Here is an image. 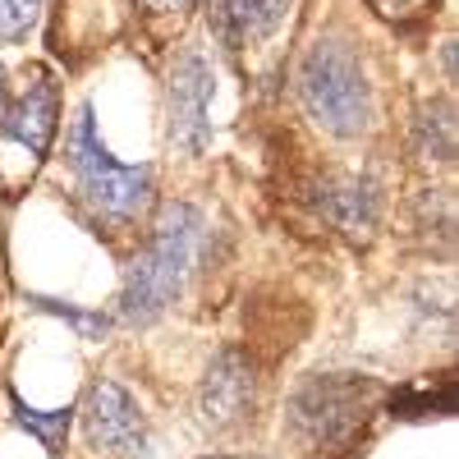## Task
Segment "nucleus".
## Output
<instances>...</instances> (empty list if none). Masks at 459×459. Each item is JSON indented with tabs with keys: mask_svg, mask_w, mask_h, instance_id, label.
I'll use <instances>...</instances> for the list:
<instances>
[{
	"mask_svg": "<svg viewBox=\"0 0 459 459\" xmlns=\"http://www.w3.org/2000/svg\"><path fill=\"white\" fill-rule=\"evenodd\" d=\"M170 143L188 157L212 143V65L198 51H184L170 69Z\"/></svg>",
	"mask_w": 459,
	"mask_h": 459,
	"instance_id": "obj_5",
	"label": "nucleus"
},
{
	"mask_svg": "<svg viewBox=\"0 0 459 459\" xmlns=\"http://www.w3.org/2000/svg\"><path fill=\"white\" fill-rule=\"evenodd\" d=\"M216 459H253V455H216Z\"/></svg>",
	"mask_w": 459,
	"mask_h": 459,
	"instance_id": "obj_16",
	"label": "nucleus"
},
{
	"mask_svg": "<svg viewBox=\"0 0 459 459\" xmlns=\"http://www.w3.org/2000/svg\"><path fill=\"white\" fill-rule=\"evenodd\" d=\"M10 120V88H5V69H0V129Z\"/></svg>",
	"mask_w": 459,
	"mask_h": 459,
	"instance_id": "obj_14",
	"label": "nucleus"
},
{
	"mask_svg": "<svg viewBox=\"0 0 459 459\" xmlns=\"http://www.w3.org/2000/svg\"><path fill=\"white\" fill-rule=\"evenodd\" d=\"M198 212L194 207H166L157 230H152V244L138 253V262L129 266V281H125V317L129 322H152L161 317L170 303L179 299L184 281H188V266H194V248H198Z\"/></svg>",
	"mask_w": 459,
	"mask_h": 459,
	"instance_id": "obj_2",
	"label": "nucleus"
},
{
	"mask_svg": "<svg viewBox=\"0 0 459 459\" xmlns=\"http://www.w3.org/2000/svg\"><path fill=\"white\" fill-rule=\"evenodd\" d=\"M368 5L381 14V19H391V23H418V19H428L437 0H368Z\"/></svg>",
	"mask_w": 459,
	"mask_h": 459,
	"instance_id": "obj_13",
	"label": "nucleus"
},
{
	"mask_svg": "<svg viewBox=\"0 0 459 459\" xmlns=\"http://www.w3.org/2000/svg\"><path fill=\"white\" fill-rule=\"evenodd\" d=\"M203 418L212 428H230L253 409V368L239 350H221L216 363L207 368V381H203Z\"/></svg>",
	"mask_w": 459,
	"mask_h": 459,
	"instance_id": "obj_7",
	"label": "nucleus"
},
{
	"mask_svg": "<svg viewBox=\"0 0 459 459\" xmlns=\"http://www.w3.org/2000/svg\"><path fill=\"white\" fill-rule=\"evenodd\" d=\"M83 423H88V441L97 450H106V455L138 459L147 450V418H143L138 400L110 377H101L97 386L88 391Z\"/></svg>",
	"mask_w": 459,
	"mask_h": 459,
	"instance_id": "obj_6",
	"label": "nucleus"
},
{
	"mask_svg": "<svg viewBox=\"0 0 459 459\" xmlns=\"http://www.w3.org/2000/svg\"><path fill=\"white\" fill-rule=\"evenodd\" d=\"M69 166L79 175V188L97 216L110 221H134L152 203V170L147 166H125L115 161L106 143L97 138L92 106H83L69 125Z\"/></svg>",
	"mask_w": 459,
	"mask_h": 459,
	"instance_id": "obj_4",
	"label": "nucleus"
},
{
	"mask_svg": "<svg viewBox=\"0 0 459 459\" xmlns=\"http://www.w3.org/2000/svg\"><path fill=\"white\" fill-rule=\"evenodd\" d=\"M147 5H152V10H166V14H170V10L179 14V10H188V5H194V0H147Z\"/></svg>",
	"mask_w": 459,
	"mask_h": 459,
	"instance_id": "obj_15",
	"label": "nucleus"
},
{
	"mask_svg": "<svg viewBox=\"0 0 459 459\" xmlns=\"http://www.w3.org/2000/svg\"><path fill=\"white\" fill-rule=\"evenodd\" d=\"M14 413H19V423L37 437V441H42L51 455H60L65 450V437H69V409H28L19 395H14Z\"/></svg>",
	"mask_w": 459,
	"mask_h": 459,
	"instance_id": "obj_10",
	"label": "nucleus"
},
{
	"mask_svg": "<svg viewBox=\"0 0 459 459\" xmlns=\"http://www.w3.org/2000/svg\"><path fill=\"white\" fill-rule=\"evenodd\" d=\"M290 0H212V28L225 47H257L281 23Z\"/></svg>",
	"mask_w": 459,
	"mask_h": 459,
	"instance_id": "obj_9",
	"label": "nucleus"
},
{
	"mask_svg": "<svg viewBox=\"0 0 459 459\" xmlns=\"http://www.w3.org/2000/svg\"><path fill=\"white\" fill-rule=\"evenodd\" d=\"M42 14V0H0V42H19Z\"/></svg>",
	"mask_w": 459,
	"mask_h": 459,
	"instance_id": "obj_12",
	"label": "nucleus"
},
{
	"mask_svg": "<svg viewBox=\"0 0 459 459\" xmlns=\"http://www.w3.org/2000/svg\"><path fill=\"white\" fill-rule=\"evenodd\" d=\"M455 409V386H418V391H400L391 395V413L395 418H432V413H450Z\"/></svg>",
	"mask_w": 459,
	"mask_h": 459,
	"instance_id": "obj_11",
	"label": "nucleus"
},
{
	"mask_svg": "<svg viewBox=\"0 0 459 459\" xmlns=\"http://www.w3.org/2000/svg\"><path fill=\"white\" fill-rule=\"evenodd\" d=\"M299 97L335 138H359L372 125V83L359 51L344 37H317L299 65Z\"/></svg>",
	"mask_w": 459,
	"mask_h": 459,
	"instance_id": "obj_1",
	"label": "nucleus"
},
{
	"mask_svg": "<svg viewBox=\"0 0 459 459\" xmlns=\"http://www.w3.org/2000/svg\"><path fill=\"white\" fill-rule=\"evenodd\" d=\"M377 400L381 386L372 377H350V372L308 377L290 400V428L317 455H344L363 437Z\"/></svg>",
	"mask_w": 459,
	"mask_h": 459,
	"instance_id": "obj_3",
	"label": "nucleus"
},
{
	"mask_svg": "<svg viewBox=\"0 0 459 459\" xmlns=\"http://www.w3.org/2000/svg\"><path fill=\"white\" fill-rule=\"evenodd\" d=\"M56 120H60V88L47 79V74H37V83H28L19 106H10L5 129L32 152V157H47L51 138H56Z\"/></svg>",
	"mask_w": 459,
	"mask_h": 459,
	"instance_id": "obj_8",
	"label": "nucleus"
}]
</instances>
